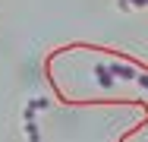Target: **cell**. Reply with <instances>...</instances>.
<instances>
[{
	"label": "cell",
	"mask_w": 148,
	"mask_h": 142,
	"mask_svg": "<svg viewBox=\"0 0 148 142\" xmlns=\"http://www.w3.org/2000/svg\"><path fill=\"white\" fill-rule=\"evenodd\" d=\"M95 76H98V85H101V88H110V85H114V73H110V66H104V63L95 66Z\"/></svg>",
	"instance_id": "cell-1"
},
{
	"label": "cell",
	"mask_w": 148,
	"mask_h": 142,
	"mask_svg": "<svg viewBox=\"0 0 148 142\" xmlns=\"http://www.w3.org/2000/svg\"><path fill=\"white\" fill-rule=\"evenodd\" d=\"M110 73H114V79H139V73L132 66H126V63H114Z\"/></svg>",
	"instance_id": "cell-2"
},
{
	"label": "cell",
	"mask_w": 148,
	"mask_h": 142,
	"mask_svg": "<svg viewBox=\"0 0 148 142\" xmlns=\"http://www.w3.org/2000/svg\"><path fill=\"white\" fill-rule=\"evenodd\" d=\"M29 108H32V111H47V108H51V101H47V98H32Z\"/></svg>",
	"instance_id": "cell-3"
}]
</instances>
